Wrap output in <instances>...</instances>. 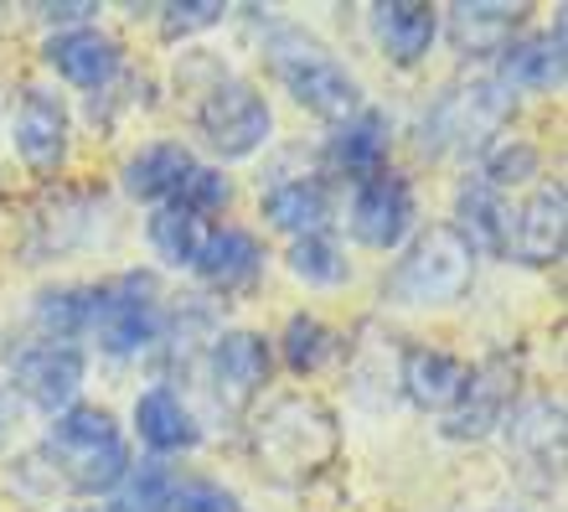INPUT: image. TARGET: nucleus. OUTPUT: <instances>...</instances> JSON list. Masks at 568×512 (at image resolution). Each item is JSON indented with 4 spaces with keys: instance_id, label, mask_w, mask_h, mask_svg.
I'll return each instance as SVG.
<instances>
[{
    "instance_id": "21",
    "label": "nucleus",
    "mask_w": 568,
    "mask_h": 512,
    "mask_svg": "<svg viewBox=\"0 0 568 512\" xmlns=\"http://www.w3.org/2000/svg\"><path fill=\"white\" fill-rule=\"evenodd\" d=\"M192 151L176 140H155L145 151H135L124 161V192L135 202H171L181 192V181L192 177Z\"/></svg>"
},
{
    "instance_id": "25",
    "label": "nucleus",
    "mask_w": 568,
    "mask_h": 512,
    "mask_svg": "<svg viewBox=\"0 0 568 512\" xmlns=\"http://www.w3.org/2000/svg\"><path fill=\"white\" fill-rule=\"evenodd\" d=\"M150 249H155V259H165L171 270H192L196 254H202V218H192V212L181 208H161L150 212Z\"/></svg>"
},
{
    "instance_id": "26",
    "label": "nucleus",
    "mask_w": 568,
    "mask_h": 512,
    "mask_svg": "<svg viewBox=\"0 0 568 512\" xmlns=\"http://www.w3.org/2000/svg\"><path fill=\"white\" fill-rule=\"evenodd\" d=\"M37 327L47 342H68L89 332V285H62L37 295Z\"/></svg>"
},
{
    "instance_id": "35",
    "label": "nucleus",
    "mask_w": 568,
    "mask_h": 512,
    "mask_svg": "<svg viewBox=\"0 0 568 512\" xmlns=\"http://www.w3.org/2000/svg\"><path fill=\"white\" fill-rule=\"evenodd\" d=\"M16 414H21V404H16V393H11V383H0V440L11 435V424H16Z\"/></svg>"
},
{
    "instance_id": "20",
    "label": "nucleus",
    "mask_w": 568,
    "mask_h": 512,
    "mask_svg": "<svg viewBox=\"0 0 568 512\" xmlns=\"http://www.w3.org/2000/svg\"><path fill=\"white\" fill-rule=\"evenodd\" d=\"M398 383H404L408 404L449 409L455 399H460V389H465V362L455 358V352H445V347H408Z\"/></svg>"
},
{
    "instance_id": "11",
    "label": "nucleus",
    "mask_w": 568,
    "mask_h": 512,
    "mask_svg": "<svg viewBox=\"0 0 568 512\" xmlns=\"http://www.w3.org/2000/svg\"><path fill=\"white\" fill-rule=\"evenodd\" d=\"M346 223H352V239L367 243V249H398L414 228V187L393 171L357 181Z\"/></svg>"
},
{
    "instance_id": "32",
    "label": "nucleus",
    "mask_w": 568,
    "mask_h": 512,
    "mask_svg": "<svg viewBox=\"0 0 568 512\" xmlns=\"http://www.w3.org/2000/svg\"><path fill=\"white\" fill-rule=\"evenodd\" d=\"M227 197H233V187H227L223 171L192 167V177L181 181V192L171 197V208H181V212H192V218H202V212H223Z\"/></svg>"
},
{
    "instance_id": "15",
    "label": "nucleus",
    "mask_w": 568,
    "mask_h": 512,
    "mask_svg": "<svg viewBox=\"0 0 568 512\" xmlns=\"http://www.w3.org/2000/svg\"><path fill=\"white\" fill-rule=\"evenodd\" d=\"M47 68L58 78H68L73 89H104L109 78L120 73V42L104 37L99 27H73V31H52L42 47Z\"/></svg>"
},
{
    "instance_id": "27",
    "label": "nucleus",
    "mask_w": 568,
    "mask_h": 512,
    "mask_svg": "<svg viewBox=\"0 0 568 512\" xmlns=\"http://www.w3.org/2000/svg\"><path fill=\"white\" fill-rule=\"evenodd\" d=\"M280 352L295 373H315V368H326L336 358V332L321 317H290V327L280 337Z\"/></svg>"
},
{
    "instance_id": "12",
    "label": "nucleus",
    "mask_w": 568,
    "mask_h": 512,
    "mask_svg": "<svg viewBox=\"0 0 568 512\" xmlns=\"http://www.w3.org/2000/svg\"><path fill=\"white\" fill-rule=\"evenodd\" d=\"M68 135H73V120H68V104H62L58 93H47V89L21 93L11 140H16V155H21L37 177H58L62 171V161H68Z\"/></svg>"
},
{
    "instance_id": "4",
    "label": "nucleus",
    "mask_w": 568,
    "mask_h": 512,
    "mask_svg": "<svg viewBox=\"0 0 568 512\" xmlns=\"http://www.w3.org/2000/svg\"><path fill=\"white\" fill-rule=\"evenodd\" d=\"M254 445L280 476H305V471H321L336 455V420L315 399L290 393V399H274L264 409Z\"/></svg>"
},
{
    "instance_id": "22",
    "label": "nucleus",
    "mask_w": 568,
    "mask_h": 512,
    "mask_svg": "<svg viewBox=\"0 0 568 512\" xmlns=\"http://www.w3.org/2000/svg\"><path fill=\"white\" fill-rule=\"evenodd\" d=\"M135 435L145 440L155 455H171V451H192L202 430H196L192 409L181 404V393L171 389H145L135 399Z\"/></svg>"
},
{
    "instance_id": "1",
    "label": "nucleus",
    "mask_w": 568,
    "mask_h": 512,
    "mask_svg": "<svg viewBox=\"0 0 568 512\" xmlns=\"http://www.w3.org/2000/svg\"><path fill=\"white\" fill-rule=\"evenodd\" d=\"M47 451L58 461L62 482L73 486V492H83V498L114 492L130 476V445H124L120 424H114L109 409L73 404V409H62V414H52Z\"/></svg>"
},
{
    "instance_id": "2",
    "label": "nucleus",
    "mask_w": 568,
    "mask_h": 512,
    "mask_svg": "<svg viewBox=\"0 0 568 512\" xmlns=\"http://www.w3.org/2000/svg\"><path fill=\"white\" fill-rule=\"evenodd\" d=\"M476 249L455 223H429L383 280L393 305H455L470 290Z\"/></svg>"
},
{
    "instance_id": "34",
    "label": "nucleus",
    "mask_w": 568,
    "mask_h": 512,
    "mask_svg": "<svg viewBox=\"0 0 568 512\" xmlns=\"http://www.w3.org/2000/svg\"><path fill=\"white\" fill-rule=\"evenodd\" d=\"M93 11H99L93 0H62V6H37V16H42V21H52V27H62V31L89 27Z\"/></svg>"
},
{
    "instance_id": "31",
    "label": "nucleus",
    "mask_w": 568,
    "mask_h": 512,
    "mask_svg": "<svg viewBox=\"0 0 568 512\" xmlns=\"http://www.w3.org/2000/svg\"><path fill=\"white\" fill-rule=\"evenodd\" d=\"M223 16V0H171V6H161V37L165 42H186L196 31H212Z\"/></svg>"
},
{
    "instance_id": "19",
    "label": "nucleus",
    "mask_w": 568,
    "mask_h": 512,
    "mask_svg": "<svg viewBox=\"0 0 568 512\" xmlns=\"http://www.w3.org/2000/svg\"><path fill=\"white\" fill-rule=\"evenodd\" d=\"M388 145H393L388 114L362 109V114L336 124V135H331V167L346 171L352 181H367L377 171H388Z\"/></svg>"
},
{
    "instance_id": "6",
    "label": "nucleus",
    "mask_w": 568,
    "mask_h": 512,
    "mask_svg": "<svg viewBox=\"0 0 568 512\" xmlns=\"http://www.w3.org/2000/svg\"><path fill=\"white\" fill-rule=\"evenodd\" d=\"M155 332H161V301H155L150 274H120V280L89 290V337H99L104 352L130 358L155 342Z\"/></svg>"
},
{
    "instance_id": "10",
    "label": "nucleus",
    "mask_w": 568,
    "mask_h": 512,
    "mask_svg": "<svg viewBox=\"0 0 568 512\" xmlns=\"http://www.w3.org/2000/svg\"><path fill=\"white\" fill-rule=\"evenodd\" d=\"M564 239H568V192L564 181H548L517 212H507V249L501 254L542 270V264L564 259Z\"/></svg>"
},
{
    "instance_id": "29",
    "label": "nucleus",
    "mask_w": 568,
    "mask_h": 512,
    "mask_svg": "<svg viewBox=\"0 0 568 512\" xmlns=\"http://www.w3.org/2000/svg\"><path fill=\"white\" fill-rule=\"evenodd\" d=\"M171 492H176V476L161 461H145V466H130V476L120 482L114 512H171Z\"/></svg>"
},
{
    "instance_id": "17",
    "label": "nucleus",
    "mask_w": 568,
    "mask_h": 512,
    "mask_svg": "<svg viewBox=\"0 0 568 512\" xmlns=\"http://www.w3.org/2000/svg\"><path fill=\"white\" fill-rule=\"evenodd\" d=\"M192 270L202 274L212 290L233 295V290H248L258 274H264V249H258V239L248 228H217V233L202 239V254H196Z\"/></svg>"
},
{
    "instance_id": "23",
    "label": "nucleus",
    "mask_w": 568,
    "mask_h": 512,
    "mask_svg": "<svg viewBox=\"0 0 568 512\" xmlns=\"http://www.w3.org/2000/svg\"><path fill=\"white\" fill-rule=\"evenodd\" d=\"M264 223L280 228V233H295V239L321 233V228L331 223V192L311 177L280 181V187L264 192Z\"/></svg>"
},
{
    "instance_id": "16",
    "label": "nucleus",
    "mask_w": 568,
    "mask_h": 512,
    "mask_svg": "<svg viewBox=\"0 0 568 512\" xmlns=\"http://www.w3.org/2000/svg\"><path fill=\"white\" fill-rule=\"evenodd\" d=\"M367 21H373V37L383 47V58L398 62V68L424 62L434 37H439V11L424 6V0H377Z\"/></svg>"
},
{
    "instance_id": "7",
    "label": "nucleus",
    "mask_w": 568,
    "mask_h": 512,
    "mask_svg": "<svg viewBox=\"0 0 568 512\" xmlns=\"http://www.w3.org/2000/svg\"><path fill=\"white\" fill-rule=\"evenodd\" d=\"M507 114H511V99L496 83H460V89L439 93V104L424 114V151H439V155L480 151L501 130Z\"/></svg>"
},
{
    "instance_id": "28",
    "label": "nucleus",
    "mask_w": 568,
    "mask_h": 512,
    "mask_svg": "<svg viewBox=\"0 0 568 512\" xmlns=\"http://www.w3.org/2000/svg\"><path fill=\"white\" fill-rule=\"evenodd\" d=\"M284 259H290V274L305 280V285H342L346 274H352L346 254L326 239V233H305V239H295Z\"/></svg>"
},
{
    "instance_id": "5",
    "label": "nucleus",
    "mask_w": 568,
    "mask_h": 512,
    "mask_svg": "<svg viewBox=\"0 0 568 512\" xmlns=\"http://www.w3.org/2000/svg\"><path fill=\"white\" fill-rule=\"evenodd\" d=\"M196 130H202V140H207L223 161H243V155H254L274 130L270 99H264L254 83H243V78H217V83L202 93V104H196Z\"/></svg>"
},
{
    "instance_id": "36",
    "label": "nucleus",
    "mask_w": 568,
    "mask_h": 512,
    "mask_svg": "<svg viewBox=\"0 0 568 512\" xmlns=\"http://www.w3.org/2000/svg\"><path fill=\"white\" fill-rule=\"evenodd\" d=\"M73 512H104V508H73Z\"/></svg>"
},
{
    "instance_id": "24",
    "label": "nucleus",
    "mask_w": 568,
    "mask_h": 512,
    "mask_svg": "<svg viewBox=\"0 0 568 512\" xmlns=\"http://www.w3.org/2000/svg\"><path fill=\"white\" fill-rule=\"evenodd\" d=\"M455 212H460V233L470 249H491V254H501L507 249V202H501V192L496 187H486L480 177H470L460 187V197H455Z\"/></svg>"
},
{
    "instance_id": "13",
    "label": "nucleus",
    "mask_w": 568,
    "mask_h": 512,
    "mask_svg": "<svg viewBox=\"0 0 568 512\" xmlns=\"http://www.w3.org/2000/svg\"><path fill=\"white\" fill-rule=\"evenodd\" d=\"M207 368H212L217 399L243 409V404H254L258 393H264V383H270L274 347H270V337H258V332H223L207 352Z\"/></svg>"
},
{
    "instance_id": "8",
    "label": "nucleus",
    "mask_w": 568,
    "mask_h": 512,
    "mask_svg": "<svg viewBox=\"0 0 568 512\" xmlns=\"http://www.w3.org/2000/svg\"><path fill=\"white\" fill-rule=\"evenodd\" d=\"M517 378H523V358H511V352H491L486 362L465 368L460 399L445 409V435L449 440H486L496 424L507 420L511 399H517Z\"/></svg>"
},
{
    "instance_id": "30",
    "label": "nucleus",
    "mask_w": 568,
    "mask_h": 512,
    "mask_svg": "<svg viewBox=\"0 0 568 512\" xmlns=\"http://www.w3.org/2000/svg\"><path fill=\"white\" fill-rule=\"evenodd\" d=\"M542 155L527 145V140H511V145H496L491 155H486V167H480V181L486 187H496V192H507V187H523L527 177H538Z\"/></svg>"
},
{
    "instance_id": "18",
    "label": "nucleus",
    "mask_w": 568,
    "mask_h": 512,
    "mask_svg": "<svg viewBox=\"0 0 568 512\" xmlns=\"http://www.w3.org/2000/svg\"><path fill=\"white\" fill-rule=\"evenodd\" d=\"M527 6H501V0H460L449 6V42L465 58H496L517 37Z\"/></svg>"
},
{
    "instance_id": "9",
    "label": "nucleus",
    "mask_w": 568,
    "mask_h": 512,
    "mask_svg": "<svg viewBox=\"0 0 568 512\" xmlns=\"http://www.w3.org/2000/svg\"><path fill=\"white\" fill-rule=\"evenodd\" d=\"M78 389H83V352L68 342H31L11 352V393L31 399L37 409H73Z\"/></svg>"
},
{
    "instance_id": "33",
    "label": "nucleus",
    "mask_w": 568,
    "mask_h": 512,
    "mask_svg": "<svg viewBox=\"0 0 568 512\" xmlns=\"http://www.w3.org/2000/svg\"><path fill=\"white\" fill-rule=\"evenodd\" d=\"M171 512H243V502L223 482H176Z\"/></svg>"
},
{
    "instance_id": "14",
    "label": "nucleus",
    "mask_w": 568,
    "mask_h": 512,
    "mask_svg": "<svg viewBox=\"0 0 568 512\" xmlns=\"http://www.w3.org/2000/svg\"><path fill=\"white\" fill-rule=\"evenodd\" d=\"M564 21H554L548 31H532V37H511L501 52H496V89L511 93H548L564 89Z\"/></svg>"
},
{
    "instance_id": "3",
    "label": "nucleus",
    "mask_w": 568,
    "mask_h": 512,
    "mask_svg": "<svg viewBox=\"0 0 568 512\" xmlns=\"http://www.w3.org/2000/svg\"><path fill=\"white\" fill-rule=\"evenodd\" d=\"M270 62H274V73H280V83L290 89V99H295L300 109H311V114L336 120V124L352 120V114H362V83L346 73L342 62L331 58L315 37L284 27L270 42Z\"/></svg>"
}]
</instances>
